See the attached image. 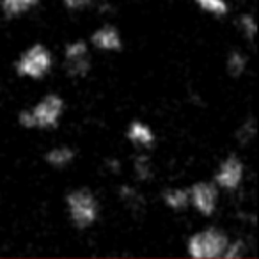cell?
Returning a JSON list of instances; mask_svg holds the SVG:
<instances>
[{
	"label": "cell",
	"mask_w": 259,
	"mask_h": 259,
	"mask_svg": "<svg viewBox=\"0 0 259 259\" xmlns=\"http://www.w3.org/2000/svg\"><path fill=\"white\" fill-rule=\"evenodd\" d=\"M52 68V54L41 45H34L16 62V71L22 76L41 78Z\"/></svg>",
	"instance_id": "cell-3"
},
{
	"label": "cell",
	"mask_w": 259,
	"mask_h": 259,
	"mask_svg": "<svg viewBox=\"0 0 259 259\" xmlns=\"http://www.w3.org/2000/svg\"><path fill=\"white\" fill-rule=\"evenodd\" d=\"M245 66H247V59L245 55H241L240 52H233L227 59V71L233 76H240L243 73Z\"/></svg>",
	"instance_id": "cell-13"
},
{
	"label": "cell",
	"mask_w": 259,
	"mask_h": 259,
	"mask_svg": "<svg viewBox=\"0 0 259 259\" xmlns=\"http://www.w3.org/2000/svg\"><path fill=\"white\" fill-rule=\"evenodd\" d=\"M121 199L128 202V204H134V206H141L142 204V197L134 190V188H130V187H122Z\"/></svg>",
	"instance_id": "cell-19"
},
{
	"label": "cell",
	"mask_w": 259,
	"mask_h": 259,
	"mask_svg": "<svg viewBox=\"0 0 259 259\" xmlns=\"http://www.w3.org/2000/svg\"><path fill=\"white\" fill-rule=\"evenodd\" d=\"M62 105H64V101L59 96H55V94L45 96L43 100L32 108L36 126H39V128H50V126L57 124L59 115H61V112H62Z\"/></svg>",
	"instance_id": "cell-4"
},
{
	"label": "cell",
	"mask_w": 259,
	"mask_h": 259,
	"mask_svg": "<svg viewBox=\"0 0 259 259\" xmlns=\"http://www.w3.org/2000/svg\"><path fill=\"white\" fill-rule=\"evenodd\" d=\"M243 178V163L240 162L238 156H227L222 163H220L219 170L215 174V181L219 187L226 188V190H234L238 185L241 183Z\"/></svg>",
	"instance_id": "cell-5"
},
{
	"label": "cell",
	"mask_w": 259,
	"mask_h": 259,
	"mask_svg": "<svg viewBox=\"0 0 259 259\" xmlns=\"http://www.w3.org/2000/svg\"><path fill=\"white\" fill-rule=\"evenodd\" d=\"M197 6L204 11L215 13V15H226L227 13V4L226 0H195Z\"/></svg>",
	"instance_id": "cell-14"
},
{
	"label": "cell",
	"mask_w": 259,
	"mask_h": 259,
	"mask_svg": "<svg viewBox=\"0 0 259 259\" xmlns=\"http://www.w3.org/2000/svg\"><path fill=\"white\" fill-rule=\"evenodd\" d=\"M128 137L130 141H134L135 144H141V146H149L155 142V134L151 132V128L142 124L141 121L132 122V126L128 130Z\"/></svg>",
	"instance_id": "cell-8"
},
{
	"label": "cell",
	"mask_w": 259,
	"mask_h": 259,
	"mask_svg": "<svg viewBox=\"0 0 259 259\" xmlns=\"http://www.w3.org/2000/svg\"><path fill=\"white\" fill-rule=\"evenodd\" d=\"M243 250H245V243L243 241H234V243H227L226 250H224L222 257L226 259H236V257H241L243 255Z\"/></svg>",
	"instance_id": "cell-17"
},
{
	"label": "cell",
	"mask_w": 259,
	"mask_h": 259,
	"mask_svg": "<svg viewBox=\"0 0 259 259\" xmlns=\"http://www.w3.org/2000/svg\"><path fill=\"white\" fill-rule=\"evenodd\" d=\"M240 23H241V29H243L245 36H247L248 39H254L255 30H257V25H255V20L252 18L250 15H247V16H241Z\"/></svg>",
	"instance_id": "cell-18"
},
{
	"label": "cell",
	"mask_w": 259,
	"mask_h": 259,
	"mask_svg": "<svg viewBox=\"0 0 259 259\" xmlns=\"http://www.w3.org/2000/svg\"><path fill=\"white\" fill-rule=\"evenodd\" d=\"M190 194V202L195 206L199 213L202 215H211L215 211L217 206V188L213 187L211 183H206V181H201V183H195L194 187L188 190Z\"/></svg>",
	"instance_id": "cell-6"
},
{
	"label": "cell",
	"mask_w": 259,
	"mask_h": 259,
	"mask_svg": "<svg viewBox=\"0 0 259 259\" xmlns=\"http://www.w3.org/2000/svg\"><path fill=\"white\" fill-rule=\"evenodd\" d=\"M91 69V61L87 54L78 55V57L66 59V71L69 76H85Z\"/></svg>",
	"instance_id": "cell-10"
},
{
	"label": "cell",
	"mask_w": 259,
	"mask_h": 259,
	"mask_svg": "<svg viewBox=\"0 0 259 259\" xmlns=\"http://www.w3.org/2000/svg\"><path fill=\"white\" fill-rule=\"evenodd\" d=\"M135 172L141 180H149L151 178V163L148 156H139L135 160Z\"/></svg>",
	"instance_id": "cell-16"
},
{
	"label": "cell",
	"mask_w": 259,
	"mask_h": 259,
	"mask_svg": "<svg viewBox=\"0 0 259 259\" xmlns=\"http://www.w3.org/2000/svg\"><path fill=\"white\" fill-rule=\"evenodd\" d=\"M163 201L169 208L172 209H183L190 202V194L185 188H170L163 194Z\"/></svg>",
	"instance_id": "cell-9"
},
{
	"label": "cell",
	"mask_w": 259,
	"mask_h": 259,
	"mask_svg": "<svg viewBox=\"0 0 259 259\" xmlns=\"http://www.w3.org/2000/svg\"><path fill=\"white\" fill-rule=\"evenodd\" d=\"M93 4V0H64V6L71 11H80Z\"/></svg>",
	"instance_id": "cell-21"
},
{
	"label": "cell",
	"mask_w": 259,
	"mask_h": 259,
	"mask_svg": "<svg viewBox=\"0 0 259 259\" xmlns=\"http://www.w3.org/2000/svg\"><path fill=\"white\" fill-rule=\"evenodd\" d=\"M227 236L220 229H206L194 234L188 241V252L195 259L222 257L227 247Z\"/></svg>",
	"instance_id": "cell-1"
},
{
	"label": "cell",
	"mask_w": 259,
	"mask_h": 259,
	"mask_svg": "<svg viewBox=\"0 0 259 259\" xmlns=\"http://www.w3.org/2000/svg\"><path fill=\"white\" fill-rule=\"evenodd\" d=\"M68 209L73 224L87 227L98 219V201L89 190H75L68 195Z\"/></svg>",
	"instance_id": "cell-2"
},
{
	"label": "cell",
	"mask_w": 259,
	"mask_h": 259,
	"mask_svg": "<svg viewBox=\"0 0 259 259\" xmlns=\"http://www.w3.org/2000/svg\"><path fill=\"white\" fill-rule=\"evenodd\" d=\"M254 135H255V121L250 117L240 130H238V141H240L241 144H247L250 139H254Z\"/></svg>",
	"instance_id": "cell-15"
},
{
	"label": "cell",
	"mask_w": 259,
	"mask_h": 259,
	"mask_svg": "<svg viewBox=\"0 0 259 259\" xmlns=\"http://www.w3.org/2000/svg\"><path fill=\"white\" fill-rule=\"evenodd\" d=\"M73 156H75V153L71 151L69 148H54L50 149V151L47 153V162L50 163V165L54 167H64L68 165L69 162L73 160Z\"/></svg>",
	"instance_id": "cell-11"
},
{
	"label": "cell",
	"mask_w": 259,
	"mask_h": 259,
	"mask_svg": "<svg viewBox=\"0 0 259 259\" xmlns=\"http://www.w3.org/2000/svg\"><path fill=\"white\" fill-rule=\"evenodd\" d=\"M39 0H2V9L8 16H15L36 6Z\"/></svg>",
	"instance_id": "cell-12"
},
{
	"label": "cell",
	"mask_w": 259,
	"mask_h": 259,
	"mask_svg": "<svg viewBox=\"0 0 259 259\" xmlns=\"http://www.w3.org/2000/svg\"><path fill=\"white\" fill-rule=\"evenodd\" d=\"M87 54V45L83 41H76V43H69L66 47V59L69 57H78V55Z\"/></svg>",
	"instance_id": "cell-20"
},
{
	"label": "cell",
	"mask_w": 259,
	"mask_h": 259,
	"mask_svg": "<svg viewBox=\"0 0 259 259\" xmlns=\"http://www.w3.org/2000/svg\"><path fill=\"white\" fill-rule=\"evenodd\" d=\"M20 124L25 126V128H36V121H34V115H32V110H23L18 117Z\"/></svg>",
	"instance_id": "cell-22"
},
{
	"label": "cell",
	"mask_w": 259,
	"mask_h": 259,
	"mask_svg": "<svg viewBox=\"0 0 259 259\" xmlns=\"http://www.w3.org/2000/svg\"><path fill=\"white\" fill-rule=\"evenodd\" d=\"M93 45L100 50H121V36L114 27H101L93 34Z\"/></svg>",
	"instance_id": "cell-7"
}]
</instances>
